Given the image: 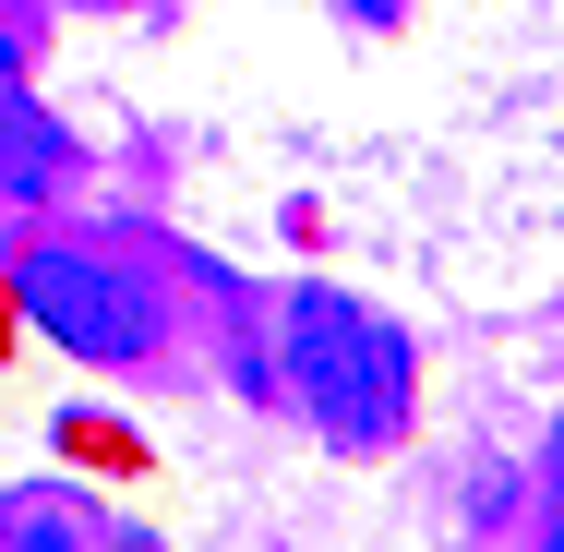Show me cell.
I'll return each instance as SVG.
<instances>
[{
  "instance_id": "5b68a950",
  "label": "cell",
  "mask_w": 564,
  "mask_h": 552,
  "mask_svg": "<svg viewBox=\"0 0 564 552\" xmlns=\"http://www.w3.org/2000/svg\"><path fill=\"white\" fill-rule=\"evenodd\" d=\"M541 552H564V493H553V517H541Z\"/></svg>"
},
{
  "instance_id": "6da1fadb",
  "label": "cell",
  "mask_w": 564,
  "mask_h": 552,
  "mask_svg": "<svg viewBox=\"0 0 564 552\" xmlns=\"http://www.w3.org/2000/svg\"><path fill=\"white\" fill-rule=\"evenodd\" d=\"M289 397H301L337 444L372 456V444L409 433L421 360H409V336L384 325L372 301H348V289H289Z\"/></svg>"
},
{
  "instance_id": "8992f818",
  "label": "cell",
  "mask_w": 564,
  "mask_h": 552,
  "mask_svg": "<svg viewBox=\"0 0 564 552\" xmlns=\"http://www.w3.org/2000/svg\"><path fill=\"white\" fill-rule=\"evenodd\" d=\"M97 552H156V541H97Z\"/></svg>"
},
{
  "instance_id": "3957f363",
  "label": "cell",
  "mask_w": 564,
  "mask_h": 552,
  "mask_svg": "<svg viewBox=\"0 0 564 552\" xmlns=\"http://www.w3.org/2000/svg\"><path fill=\"white\" fill-rule=\"evenodd\" d=\"M61 181H73V144H61V120L12 85V48H0V193H61Z\"/></svg>"
},
{
  "instance_id": "52a82bcc",
  "label": "cell",
  "mask_w": 564,
  "mask_h": 552,
  "mask_svg": "<svg viewBox=\"0 0 564 552\" xmlns=\"http://www.w3.org/2000/svg\"><path fill=\"white\" fill-rule=\"evenodd\" d=\"M553 456H564V433H553Z\"/></svg>"
},
{
  "instance_id": "277c9868",
  "label": "cell",
  "mask_w": 564,
  "mask_h": 552,
  "mask_svg": "<svg viewBox=\"0 0 564 552\" xmlns=\"http://www.w3.org/2000/svg\"><path fill=\"white\" fill-rule=\"evenodd\" d=\"M0 552H97L73 493H0Z\"/></svg>"
},
{
  "instance_id": "7a4b0ae2",
  "label": "cell",
  "mask_w": 564,
  "mask_h": 552,
  "mask_svg": "<svg viewBox=\"0 0 564 552\" xmlns=\"http://www.w3.org/2000/svg\"><path fill=\"white\" fill-rule=\"evenodd\" d=\"M12 301L61 336L73 360H144L156 348V289L132 264H109V252H73V240H36L12 264Z\"/></svg>"
}]
</instances>
